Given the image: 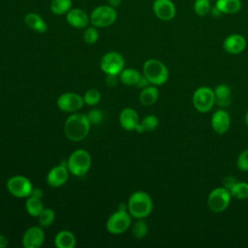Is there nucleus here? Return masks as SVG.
Masks as SVG:
<instances>
[{
	"label": "nucleus",
	"instance_id": "1",
	"mask_svg": "<svg viewBox=\"0 0 248 248\" xmlns=\"http://www.w3.org/2000/svg\"><path fill=\"white\" fill-rule=\"evenodd\" d=\"M90 126L91 123L86 114L74 112L67 117L64 123V133L68 140L80 141L88 135Z\"/></svg>",
	"mask_w": 248,
	"mask_h": 248
},
{
	"label": "nucleus",
	"instance_id": "2",
	"mask_svg": "<svg viewBox=\"0 0 248 248\" xmlns=\"http://www.w3.org/2000/svg\"><path fill=\"white\" fill-rule=\"evenodd\" d=\"M128 212L136 219H144L153 208L151 197L144 191H136L128 199Z\"/></svg>",
	"mask_w": 248,
	"mask_h": 248
},
{
	"label": "nucleus",
	"instance_id": "3",
	"mask_svg": "<svg viewBox=\"0 0 248 248\" xmlns=\"http://www.w3.org/2000/svg\"><path fill=\"white\" fill-rule=\"evenodd\" d=\"M142 74L149 80L150 84L162 85L169 78V70L166 65L158 59H148L142 66Z\"/></svg>",
	"mask_w": 248,
	"mask_h": 248
},
{
	"label": "nucleus",
	"instance_id": "4",
	"mask_svg": "<svg viewBox=\"0 0 248 248\" xmlns=\"http://www.w3.org/2000/svg\"><path fill=\"white\" fill-rule=\"evenodd\" d=\"M91 155L84 149H77L71 153L67 160V168L70 173L76 176L85 175L91 168Z\"/></svg>",
	"mask_w": 248,
	"mask_h": 248
},
{
	"label": "nucleus",
	"instance_id": "5",
	"mask_svg": "<svg viewBox=\"0 0 248 248\" xmlns=\"http://www.w3.org/2000/svg\"><path fill=\"white\" fill-rule=\"evenodd\" d=\"M89 17L93 26L97 28L108 27L117 19V12L115 8L109 5H101L91 12Z\"/></svg>",
	"mask_w": 248,
	"mask_h": 248
},
{
	"label": "nucleus",
	"instance_id": "6",
	"mask_svg": "<svg viewBox=\"0 0 248 248\" xmlns=\"http://www.w3.org/2000/svg\"><path fill=\"white\" fill-rule=\"evenodd\" d=\"M127 210H116L109 215L106 222V229L111 234H121L131 226L132 219Z\"/></svg>",
	"mask_w": 248,
	"mask_h": 248
},
{
	"label": "nucleus",
	"instance_id": "7",
	"mask_svg": "<svg viewBox=\"0 0 248 248\" xmlns=\"http://www.w3.org/2000/svg\"><path fill=\"white\" fill-rule=\"evenodd\" d=\"M232 196L230 191L225 187L213 189L207 198V206L210 211L220 213L225 211L231 203Z\"/></svg>",
	"mask_w": 248,
	"mask_h": 248
},
{
	"label": "nucleus",
	"instance_id": "8",
	"mask_svg": "<svg viewBox=\"0 0 248 248\" xmlns=\"http://www.w3.org/2000/svg\"><path fill=\"white\" fill-rule=\"evenodd\" d=\"M125 67L123 56L116 51H108L105 53L100 61V68L103 73L109 76H119Z\"/></svg>",
	"mask_w": 248,
	"mask_h": 248
},
{
	"label": "nucleus",
	"instance_id": "9",
	"mask_svg": "<svg viewBox=\"0 0 248 248\" xmlns=\"http://www.w3.org/2000/svg\"><path fill=\"white\" fill-rule=\"evenodd\" d=\"M194 108L200 112H207L215 105L214 91L210 87L202 86L199 87L193 94Z\"/></svg>",
	"mask_w": 248,
	"mask_h": 248
},
{
	"label": "nucleus",
	"instance_id": "10",
	"mask_svg": "<svg viewBox=\"0 0 248 248\" xmlns=\"http://www.w3.org/2000/svg\"><path fill=\"white\" fill-rule=\"evenodd\" d=\"M6 187L12 196L19 199L29 197L33 188L29 178L23 175L11 176L7 180Z\"/></svg>",
	"mask_w": 248,
	"mask_h": 248
},
{
	"label": "nucleus",
	"instance_id": "11",
	"mask_svg": "<svg viewBox=\"0 0 248 248\" xmlns=\"http://www.w3.org/2000/svg\"><path fill=\"white\" fill-rule=\"evenodd\" d=\"M57 107L64 112H78L84 105L83 97L75 92H66L61 94L57 101Z\"/></svg>",
	"mask_w": 248,
	"mask_h": 248
},
{
	"label": "nucleus",
	"instance_id": "12",
	"mask_svg": "<svg viewBox=\"0 0 248 248\" xmlns=\"http://www.w3.org/2000/svg\"><path fill=\"white\" fill-rule=\"evenodd\" d=\"M69 170L67 168V161H61V163L52 169L46 174V182L53 188L63 186L69 178Z\"/></svg>",
	"mask_w": 248,
	"mask_h": 248
},
{
	"label": "nucleus",
	"instance_id": "13",
	"mask_svg": "<svg viewBox=\"0 0 248 248\" xmlns=\"http://www.w3.org/2000/svg\"><path fill=\"white\" fill-rule=\"evenodd\" d=\"M152 10L157 18L163 21L173 19L176 14V8L171 0H154Z\"/></svg>",
	"mask_w": 248,
	"mask_h": 248
},
{
	"label": "nucleus",
	"instance_id": "14",
	"mask_svg": "<svg viewBox=\"0 0 248 248\" xmlns=\"http://www.w3.org/2000/svg\"><path fill=\"white\" fill-rule=\"evenodd\" d=\"M45 241V232L41 226L28 228L22 235V245L24 248H39Z\"/></svg>",
	"mask_w": 248,
	"mask_h": 248
},
{
	"label": "nucleus",
	"instance_id": "15",
	"mask_svg": "<svg viewBox=\"0 0 248 248\" xmlns=\"http://www.w3.org/2000/svg\"><path fill=\"white\" fill-rule=\"evenodd\" d=\"M231 126L230 114L225 109L216 110L211 117V127L218 135H223L228 132Z\"/></svg>",
	"mask_w": 248,
	"mask_h": 248
},
{
	"label": "nucleus",
	"instance_id": "16",
	"mask_svg": "<svg viewBox=\"0 0 248 248\" xmlns=\"http://www.w3.org/2000/svg\"><path fill=\"white\" fill-rule=\"evenodd\" d=\"M66 21L74 28H85L90 22L89 16L79 8H72L66 14Z\"/></svg>",
	"mask_w": 248,
	"mask_h": 248
},
{
	"label": "nucleus",
	"instance_id": "17",
	"mask_svg": "<svg viewBox=\"0 0 248 248\" xmlns=\"http://www.w3.org/2000/svg\"><path fill=\"white\" fill-rule=\"evenodd\" d=\"M246 47V39L240 34H231L223 42V48L230 54H239Z\"/></svg>",
	"mask_w": 248,
	"mask_h": 248
},
{
	"label": "nucleus",
	"instance_id": "18",
	"mask_svg": "<svg viewBox=\"0 0 248 248\" xmlns=\"http://www.w3.org/2000/svg\"><path fill=\"white\" fill-rule=\"evenodd\" d=\"M120 126L126 131H136L140 124L138 112L132 108H125L119 113Z\"/></svg>",
	"mask_w": 248,
	"mask_h": 248
},
{
	"label": "nucleus",
	"instance_id": "19",
	"mask_svg": "<svg viewBox=\"0 0 248 248\" xmlns=\"http://www.w3.org/2000/svg\"><path fill=\"white\" fill-rule=\"evenodd\" d=\"M24 23L27 27L38 33H45L47 30V24L45 19L40 15L33 12L25 15Z\"/></svg>",
	"mask_w": 248,
	"mask_h": 248
},
{
	"label": "nucleus",
	"instance_id": "20",
	"mask_svg": "<svg viewBox=\"0 0 248 248\" xmlns=\"http://www.w3.org/2000/svg\"><path fill=\"white\" fill-rule=\"evenodd\" d=\"M215 104L220 108H227L231 104V88L227 84H219L214 89Z\"/></svg>",
	"mask_w": 248,
	"mask_h": 248
},
{
	"label": "nucleus",
	"instance_id": "21",
	"mask_svg": "<svg viewBox=\"0 0 248 248\" xmlns=\"http://www.w3.org/2000/svg\"><path fill=\"white\" fill-rule=\"evenodd\" d=\"M76 244V236L72 232L67 230L60 231L54 237V245L57 248H74Z\"/></svg>",
	"mask_w": 248,
	"mask_h": 248
},
{
	"label": "nucleus",
	"instance_id": "22",
	"mask_svg": "<svg viewBox=\"0 0 248 248\" xmlns=\"http://www.w3.org/2000/svg\"><path fill=\"white\" fill-rule=\"evenodd\" d=\"M158 98H159V90L156 87V85H153V84L142 88L139 96L140 103L145 107H149L155 104Z\"/></svg>",
	"mask_w": 248,
	"mask_h": 248
},
{
	"label": "nucleus",
	"instance_id": "23",
	"mask_svg": "<svg viewBox=\"0 0 248 248\" xmlns=\"http://www.w3.org/2000/svg\"><path fill=\"white\" fill-rule=\"evenodd\" d=\"M215 7L221 14L234 15L241 10L242 3L240 0H216Z\"/></svg>",
	"mask_w": 248,
	"mask_h": 248
},
{
	"label": "nucleus",
	"instance_id": "24",
	"mask_svg": "<svg viewBox=\"0 0 248 248\" xmlns=\"http://www.w3.org/2000/svg\"><path fill=\"white\" fill-rule=\"evenodd\" d=\"M141 77V74L133 68H124L122 72L119 74V79L120 81L129 86H134L138 84L140 78Z\"/></svg>",
	"mask_w": 248,
	"mask_h": 248
},
{
	"label": "nucleus",
	"instance_id": "25",
	"mask_svg": "<svg viewBox=\"0 0 248 248\" xmlns=\"http://www.w3.org/2000/svg\"><path fill=\"white\" fill-rule=\"evenodd\" d=\"M159 125V119L156 115L153 114H148L144 116L141 121H140V124L137 128V132L141 134L144 132H152L155 130Z\"/></svg>",
	"mask_w": 248,
	"mask_h": 248
},
{
	"label": "nucleus",
	"instance_id": "26",
	"mask_svg": "<svg viewBox=\"0 0 248 248\" xmlns=\"http://www.w3.org/2000/svg\"><path fill=\"white\" fill-rule=\"evenodd\" d=\"M44 204L42 202L41 199L33 198V197H27L25 201V210L26 212L33 216V217H38V215L42 212L44 209Z\"/></svg>",
	"mask_w": 248,
	"mask_h": 248
},
{
	"label": "nucleus",
	"instance_id": "27",
	"mask_svg": "<svg viewBox=\"0 0 248 248\" xmlns=\"http://www.w3.org/2000/svg\"><path fill=\"white\" fill-rule=\"evenodd\" d=\"M49 8L56 16L66 15L72 9V0H52Z\"/></svg>",
	"mask_w": 248,
	"mask_h": 248
},
{
	"label": "nucleus",
	"instance_id": "28",
	"mask_svg": "<svg viewBox=\"0 0 248 248\" xmlns=\"http://www.w3.org/2000/svg\"><path fill=\"white\" fill-rule=\"evenodd\" d=\"M230 194L236 200H245L248 198V183L247 182H235L230 189Z\"/></svg>",
	"mask_w": 248,
	"mask_h": 248
},
{
	"label": "nucleus",
	"instance_id": "29",
	"mask_svg": "<svg viewBox=\"0 0 248 248\" xmlns=\"http://www.w3.org/2000/svg\"><path fill=\"white\" fill-rule=\"evenodd\" d=\"M55 219V212L52 208L46 207L42 210V212L38 215V223L42 228H46L52 225Z\"/></svg>",
	"mask_w": 248,
	"mask_h": 248
},
{
	"label": "nucleus",
	"instance_id": "30",
	"mask_svg": "<svg viewBox=\"0 0 248 248\" xmlns=\"http://www.w3.org/2000/svg\"><path fill=\"white\" fill-rule=\"evenodd\" d=\"M211 11V5L209 0H195L194 12L199 16H205Z\"/></svg>",
	"mask_w": 248,
	"mask_h": 248
},
{
	"label": "nucleus",
	"instance_id": "31",
	"mask_svg": "<svg viewBox=\"0 0 248 248\" xmlns=\"http://www.w3.org/2000/svg\"><path fill=\"white\" fill-rule=\"evenodd\" d=\"M148 232L147 224L143 219H138V221L132 227V233L136 238H143Z\"/></svg>",
	"mask_w": 248,
	"mask_h": 248
},
{
	"label": "nucleus",
	"instance_id": "32",
	"mask_svg": "<svg viewBox=\"0 0 248 248\" xmlns=\"http://www.w3.org/2000/svg\"><path fill=\"white\" fill-rule=\"evenodd\" d=\"M83 101H84V104H86L87 106H91V107L96 106L101 101L100 91L95 88L88 89L83 95Z\"/></svg>",
	"mask_w": 248,
	"mask_h": 248
},
{
	"label": "nucleus",
	"instance_id": "33",
	"mask_svg": "<svg viewBox=\"0 0 248 248\" xmlns=\"http://www.w3.org/2000/svg\"><path fill=\"white\" fill-rule=\"evenodd\" d=\"M99 39V32L97 30V27L95 26H87L86 29L83 32V41L87 45H93L95 44Z\"/></svg>",
	"mask_w": 248,
	"mask_h": 248
},
{
	"label": "nucleus",
	"instance_id": "34",
	"mask_svg": "<svg viewBox=\"0 0 248 248\" xmlns=\"http://www.w3.org/2000/svg\"><path fill=\"white\" fill-rule=\"evenodd\" d=\"M236 167L241 171H248V148L243 150L237 157Z\"/></svg>",
	"mask_w": 248,
	"mask_h": 248
},
{
	"label": "nucleus",
	"instance_id": "35",
	"mask_svg": "<svg viewBox=\"0 0 248 248\" xmlns=\"http://www.w3.org/2000/svg\"><path fill=\"white\" fill-rule=\"evenodd\" d=\"M86 116L91 124H100L103 121V113L100 109L93 108L86 113Z\"/></svg>",
	"mask_w": 248,
	"mask_h": 248
},
{
	"label": "nucleus",
	"instance_id": "36",
	"mask_svg": "<svg viewBox=\"0 0 248 248\" xmlns=\"http://www.w3.org/2000/svg\"><path fill=\"white\" fill-rule=\"evenodd\" d=\"M149 84H150L149 80H148V79L146 78V77L142 74V75H141V77H140V80H139V82H138V84H137V86L142 89V88H144V87L148 86Z\"/></svg>",
	"mask_w": 248,
	"mask_h": 248
},
{
	"label": "nucleus",
	"instance_id": "37",
	"mask_svg": "<svg viewBox=\"0 0 248 248\" xmlns=\"http://www.w3.org/2000/svg\"><path fill=\"white\" fill-rule=\"evenodd\" d=\"M29 197H33V198H37V199H41L43 198V190L40 188H32L30 196Z\"/></svg>",
	"mask_w": 248,
	"mask_h": 248
},
{
	"label": "nucleus",
	"instance_id": "38",
	"mask_svg": "<svg viewBox=\"0 0 248 248\" xmlns=\"http://www.w3.org/2000/svg\"><path fill=\"white\" fill-rule=\"evenodd\" d=\"M235 182H236V181H235V179H234L233 176H228V177H226V178L224 179V187L229 190Z\"/></svg>",
	"mask_w": 248,
	"mask_h": 248
},
{
	"label": "nucleus",
	"instance_id": "39",
	"mask_svg": "<svg viewBox=\"0 0 248 248\" xmlns=\"http://www.w3.org/2000/svg\"><path fill=\"white\" fill-rule=\"evenodd\" d=\"M107 83L108 86H114L117 83V76H112L109 75L107 78Z\"/></svg>",
	"mask_w": 248,
	"mask_h": 248
},
{
	"label": "nucleus",
	"instance_id": "40",
	"mask_svg": "<svg viewBox=\"0 0 248 248\" xmlns=\"http://www.w3.org/2000/svg\"><path fill=\"white\" fill-rule=\"evenodd\" d=\"M8 243H9L8 238L5 235L0 234V248H6L8 246Z\"/></svg>",
	"mask_w": 248,
	"mask_h": 248
},
{
	"label": "nucleus",
	"instance_id": "41",
	"mask_svg": "<svg viewBox=\"0 0 248 248\" xmlns=\"http://www.w3.org/2000/svg\"><path fill=\"white\" fill-rule=\"evenodd\" d=\"M108 2L109 6H111L113 8H116L121 3V0H108Z\"/></svg>",
	"mask_w": 248,
	"mask_h": 248
},
{
	"label": "nucleus",
	"instance_id": "42",
	"mask_svg": "<svg viewBox=\"0 0 248 248\" xmlns=\"http://www.w3.org/2000/svg\"><path fill=\"white\" fill-rule=\"evenodd\" d=\"M245 123H246V125L248 126V110H247V112H246V114H245Z\"/></svg>",
	"mask_w": 248,
	"mask_h": 248
}]
</instances>
